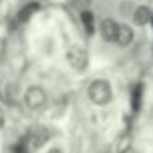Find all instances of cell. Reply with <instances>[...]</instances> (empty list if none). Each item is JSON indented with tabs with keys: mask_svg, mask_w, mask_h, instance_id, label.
Returning <instances> with one entry per match:
<instances>
[{
	"mask_svg": "<svg viewBox=\"0 0 153 153\" xmlns=\"http://www.w3.org/2000/svg\"><path fill=\"white\" fill-rule=\"evenodd\" d=\"M87 94H89V100L94 103V105H107L111 103L112 100V89H111V84L103 78H98L94 82H91L89 89H87Z\"/></svg>",
	"mask_w": 153,
	"mask_h": 153,
	"instance_id": "1",
	"label": "cell"
},
{
	"mask_svg": "<svg viewBox=\"0 0 153 153\" xmlns=\"http://www.w3.org/2000/svg\"><path fill=\"white\" fill-rule=\"evenodd\" d=\"M48 137H50L48 128H45V126H41V125H36V126L29 128V132H27V135H25L23 141H25V144H27L29 148L38 150L39 146H43V144L48 141Z\"/></svg>",
	"mask_w": 153,
	"mask_h": 153,
	"instance_id": "2",
	"label": "cell"
},
{
	"mask_svg": "<svg viewBox=\"0 0 153 153\" xmlns=\"http://www.w3.org/2000/svg\"><path fill=\"white\" fill-rule=\"evenodd\" d=\"M25 105L30 109V111H39L46 105V93L43 87L38 85H32L27 89L25 93Z\"/></svg>",
	"mask_w": 153,
	"mask_h": 153,
	"instance_id": "3",
	"label": "cell"
},
{
	"mask_svg": "<svg viewBox=\"0 0 153 153\" xmlns=\"http://www.w3.org/2000/svg\"><path fill=\"white\" fill-rule=\"evenodd\" d=\"M66 57H68L70 66H71L73 70H76V71H84V70L87 68V64H89V55H87V52H85L84 48H80V46H71V48L68 50Z\"/></svg>",
	"mask_w": 153,
	"mask_h": 153,
	"instance_id": "4",
	"label": "cell"
},
{
	"mask_svg": "<svg viewBox=\"0 0 153 153\" xmlns=\"http://www.w3.org/2000/svg\"><path fill=\"white\" fill-rule=\"evenodd\" d=\"M117 27L119 25L116 23L112 18H103L102 23H100V36L105 39V41L112 43L117 38Z\"/></svg>",
	"mask_w": 153,
	"mask_h": 153,
	"instance_id": "5",
	"label": "cell"
},
{
	"mask_svg": "<svg viewBox=\"0 0 153 153\" xmlns=\"http://www.w3.org/2000/svg\"><path fill=\"white\" fill-rule=\"evenodd\" d=\"M132 41H134V30H132L128 25H119V27H117V38H116V43L121 45V46H128Z\"/></svg>",
	"mask_w": 153,
	"mask_h": 153,
	"instance_id": "6",
	"label": "cell"
},
{
	"mask_svg": "<svg viewBox=\"0 0 153 153\" xmlns=\"http://www.w3.org/2000/svg\"><path fill=\"white\" fill-rule=\"evenodd\" d=\"M152 16H153L152 11L146 5H141V7H137L134 11V22H135V25H146L152 20Z\"/></svg>",
	"mask_w": 153,
	"mask_h": 153,
	"instance_id": "7",
	"label": "cell"
},
{
	"mask_svg": "<svg viewBox=\"0 0 153 153\" xmlns=\"http://www.w3.org/2000/svg\"><path fill=\"white\" fill-rule=\"evenodd\" d=\"M80 22H82V25H84L87 36H93V34H94V16H93V13H91L89 9H84V11L80 13Z\"/></svg>",
	"mask_w": 153,
	"mask_h": 153,
	"instance_id": "8",
	"label": "cell"
},
{
	"mask_svg": "<svg viewBox=\"0 0 153 153\" xmlns=\"http://www.w3.org/2000/svg\"><path fill=\"white\" fill-rule=\"evenodd\" d=\"M141 102H143V85H135L132 91V111L139 112L141 111Z\"/></svg>",
	"mask_w": 153,
	"mask_h": 153,
	"instance_id": "9",
	"label": "cell"
},
{
	"mask_svg": "<svg viewBox=\"0 0 153 153\" xmlns=\"http://www.w3.org/2000/svg\"><path fill=\"white\" fill-rule=\"evenodd\" d=\"M38 9H39L38 4H29V5H25V7L18 13V22H22V23L29 22V20H30V16H32Z\"/></svg>",
	"mask_w": 153,
	"mask_h": 153,
	"instance_id": "10",
	"label": "cell"
},
{
	"mask_svg": "<svg viewBox=\"0 0 153 153\" xmlns=\"http://www.w3.org/2000/svg\"><path fill=\"white\" fill-rule=\"evenodd\" d=\"M7 153H29V146L25 144V141L18 143V144H13L7 148Z\"/></svg>",
	"mask_w": 153,
	"mask_h": 153,
	"instance_id": "11",
	"label": "cell"
},
{
	"mask_svg": "<svg viewBox=\"0 0 153 153\" xmlns=\"http://www.w3.org/2000/svg\"><path fill=\"white\" fill-rule=\"evenodd\" d=\"M73 5L84 11V9H87V7L91 5V0H73Z\"/></svg>",
	"mask_w": 153,
	"mask_h": 153,
	"instance_id": "12",
	"label": "cell"
},
{
	"mask_svg": "<svg viewBox=\"0 0 153 153\" xmlns=\"http://www.w3.org/2000/svg\"><path fill=\"white\" fill-rule=\"evenodd\" d=\"M4 123H5V114H4V111L0 109V128L4 126Z\"/></svg>",
	"mask_w": 153,
	"mask_h": 153,
	"instance_id": "13",
	"label": "cell"
},
{
	"mask_svg": "<svg viewBox=\"0 0 153 153\" xmlns=\"http://www.w3.org/2000/svg\"><path fill=\"white\" fill-rule=\"evenodd\" d=\"M46 153H64V152L59 150V148H53V150H50V152H46Z\"/></svg>",
	"mask_w": 153,
	"mask_h": 153,
	"instance_id": "14",
	"label": "cell"
},
{
	"mask_svg": "<svg viewBox=\"0 0 153 153\" xmlns=\"http://www.w3.org/2000/svg\"><path fill=\"white\" fill-rule=\"evenodd\" d=\"M150 22H152V23H153V16H152V20H150Z\"/></svg>",
	"mask_w": 153,
	"mask_h": 153,
	"instance_id": "15",
	"label": "cell"
}]
</instances>
